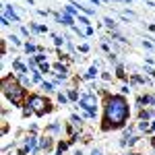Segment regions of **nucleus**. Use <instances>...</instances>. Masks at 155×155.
Returning a JSON list of instances; mask_svg holds the SVG:
<instances>
[{
    "instance_id": "obj_1",
    "label": "nucleus",
    "mask_w": 155,
    "mask_h": 155,
    "mask_svg": "<svg viewBox=\"0 0 155 155\" xmlns=\"http://www.w3.org/2000/svg\"><path fill=\"white\" fill-rule=\"evenodd\" d=\"M128 101L122 95H110L106 99V118H104V130L110 128H122L124 122L128 120Z\"/></svg>"
},
{
    "instance_id": "obj_2",
    "label": "nucleus",
    "mask_w": 155,
    "mask_h": 155,
    "mask_svg": "<svg viewBox=\"0 0 155 155\" xmlns=\"http://www.w3.org/2000/svg\"><path fill=\"white\" fill-rule=\"evenodd\" d=\"M2 91H4V95L11 99L15 106H21L25 99V87L21 83H17L12 77H4L2 79Z\"/></svg>"
},
{
    "instance_id": "obj_3",
    "label": "nucleus",
    "mask_w": 155,
    "mask_h": 155,
    "mask_svg": "<svg viewBox=\"0 0 155 155\" xmlns=\"http://www.w3.org/2000/svg\"><path fill=\"white\" fill-rule=\"evenodd\" d=\"M27 106H31L33 114H37V116H44L46 112H50V110H52V107H50V104L41 95H31V97H29V101H27Z\"/></svg>"
},
{
    "instance_id": "obj_4",
    "label": "nucleus",
    "mask_w": 155,
    "mask_h": 155,
    "mask_svg": "<svg viewBox=\"0 0 155 155\" xmlns=\"http://www.w3.org/2000/svg\"><path fill=\"white\" fill-rule=\"evenodd\" d=\"M81 106L87 110V116L89 118H93L95 116V106H97V97L93 95V93H85L83 97H81Z\"/></svg>"
},
{
    "instance_id": "obj_5",
    "label": "nucleus",
    "mask_w": 155,
    "mask_h": 155,
    "mask_svg": "<svg viewBox=\"0 0 155 155\" xmlns=\"http://www.w3.org/2000/svg\"><path fill=\"white\" fill-rule=\"evenodd\" d=\"M4 12H6V19L11 17V19L15 21V23H19V15L15 12V8H12V6H4Z\"/></svg>"
},
{
    "instance_id": "obj_6",
    "label": "nucleus",
    "mask_w": 155,
    "mask_h": 155,
    "mask_svg": "<svg viewBox=\"0 0 155 155\" xmlns=\"http://www.w3.org/2000/svg\"><path fill=\"white\" fill-rule=\"evenodd\" d=\"M12 66H15V71L19 72V74H25V72H27V66H25V64H21L19 60H15V64H12Z\"/></svg>"
},
{
    "instance_id": "obj_7",
    "label": "nucleus",
    "mask_w": 155,
    "mask_h": 155,
    "mask_svg": "<svg viewBox=\"0 0 155 155\" xmlns=\"http://www.w3.org/2000/svg\"><path fill=\"white\" fill-rule=\"evenodd\" d=\"M60 21H62L64 25H72V17H71V15H62V17H60Z\"/></svg>"
},
{
    "instance_id": "obj_8",
    "label": "nucleus",
    "mask_w": 155,
    "mask_h": 155,
    "mask_svg": "<svg viewBox=\"0 0 155 155\" xmlns=\"http://www.w3.org/2000/svg\"><path fill=\"white\" fill-rule=\"evenodd\" d=\"M95 74H97V66H91V68H89V72L85 74V79H93Z\"/></svg>"
},
{
    "instance_id": "obj_9",
    "label": "nucleus",
    "mask_w": 155,
    "mask_h": 155,
    "mask_svg": "<svg viewBox=\"0 0 155 155\" xmlns=\"http://www.w3.org/2000/svg\"><path fill=\"white\" fill-rule=\"evenodd\" d=\"M41 89H44L46 93H50V91H54V87H52V83H46V81L41 83Z\"/></svg>"
},
{
    "instance_id": "obj_10",
    "label": "nucleus",
    "mask_w": 155,
    "mask_h": 155,
    "mask_svg": "<svg viewBox=\"0 0 155 155\" xmlns=\"http://www.w3.org/2000/svg\"><path fill=\"white\" fill-rule=\"evenodd\" d=\"M41 149H50V147H52V141H50V139H41Z\"/></svg>"
},
{
    "instance_id": "obj_11",
    "label": "nucleus",
    "mask_w": 155,
    "mask_h": 155,
    "mask_svg": "<svg viewBox=\"0 0 155 155\" xmlns=\"http://www.w3.org/2000/svg\"><path fill=\"white\" fill-rule=\"evenodd\" d=\"M25 50H27V54H33V52H35V46H33V44H25Z\"/></svg>"
},
{
    "instance_id": "obj_12",
    "label": "nucleus",
    "mask_w": 155,
    "mask_h": 155,
    "mask_svg": "<svg viewBox=\"0 0 155 155\" xmlns=\"http://www.w3.org/2000/svg\"><path fill=\"white\" fill-rule=\"evenodd\" d=\"M81 122H83V120L79 118V116H72V124H74V126H81Z\"/></svg>"
},
{
    "instance_id": "obj_13",
    "label": "nucleus",
    "mask_w": 155,
    "mask_h": 155,
    "mask_svg": "<svg viewBox=\"0 0 155 155\" xmlns=\"http://www.w3.org/2000/svg\"><path fill=\"white\" fill-rule=\"evenodd\" d=\"M118 77H120V79H126V72H124L122 66H118Z\"/></svg>"
},
{
    "instance_id": "obj_14",
    "label": "nucleus",
    "mask_w": 155,
    "mask_h": 155,
    "mask_svg": "<svg viewBox=\"0 0 155 155\" xmlns=\"http://www.w3.org/2000/svg\"><path fill=\"white\" fill-rule=\"evenodd\" d=\"M149 118H151V114H149L147 110H145V112H141V120H149Z\"/></svg>"
},
{
    "instance_id": "obj_15",
    "label": "nucleus",
    "mask_w": 155,
    "mask_h": 155,
    "mask_svg": "<svg viewBox=\"0 0 155 155\" xmlns=\"http://www.w3.org/2000/svg\"><path fill=\"white\" fill-rule=\"evenodd\" d=\"M68 99H79V93L77 91H68Z\"/></svg>"
},
{
    "instance_id": "obj_16",
    "label": "nucleus",
    "mask_w": 155,
    "mask_h": 155,
    "mask_svg": "<svg viewBox=\"0 0 155 155\" xmlns=\"http://www.w3.org/2000/svg\"><path fill=\"white\" fill-rule=\"evenodd\" d=\"M8 39H11L12 44H17V46H19V44H21V39H19V37H17V35H11V37H8Z\"/></svg>"
},
{
    "instance_id": "obj_17",
    "label": "nucleus",
    "mask_w": 155,
    "mask_h": 155,
    "mask_svg": "<svg viewBox=\"0 0 155 155\" xmlns=\"http://www.w3.org/2000/svg\"><path fill=\"white\" fill-rule=\"evenodd\" d=\"M79 23H83V25L89 27V19H87V17H79Z\"/></svg>"
},
{
    "instance_id": "obj_18",
    "label": "nucleus",
    "mask_w": 155,
    "mask_h": 155,
    "mask_svg": "<svg viewBox=\"0 0 155 155\" xmlns=\"http://www.w3.org/2000/svg\"><path fill=\"white\" fill-rule=\"evenodd\" d=\"M58 101H60V104H66V101H68V97H66V95H62V93H60V95H58Z\"/></svg>"
},
{
    "instance_id": "obj_19",
    "label": "nucleus",
    "mask_w": 155,
    "mask_h": 155,
    "mask_svg": "<svg viewBox=\"0 0 155 155\" xmlns=\"http://www.w3.org/2000/svg\"><path fill=\"white\" fill-rule=\"evenodd\" d=\"M21 85H23V87H27V85H31V81H29L27 77H23V79H21Z\"/></svg>"
},
{
    "instance_id": "obj_20",
    "label": "nucleus",
    "mask_w": 155,
    "mask_h": 155,
    "mask_svg": "<svg viewBox=\"0 0 155 155\" xmlns=\"http://www.w3.org/2000/svg\"><path fill=\"white\" fill-rule=\"evenodd\" d=\"M39 71H41V72H48L50 66H48V64H39Z\"/></svg>"
},
{
    "instance_id": "obj_21",
    "label": "nucleus",
    "mask_w": 155,
    "mask_h": 155,
    "mask_svg": "<svg viewBox=\"0 0 155 155\" xmlns=\"http://www.w3.org/2000/svg\"><path fill=\"white\" fill-rule=\"evenodd\" d=\"M106 25H107V27H112V29H114V27H116V23H114V21H112V19H106Z\"/></svg>"
},
{
    "instance_id": "obj_22",
    "label": "nucleus",
    "mask_w": 155,
    "mask_h": 155,
    "mask_svg": "<svg viewBox=\"0 0 155 155\" xmlns=\"http://www.w3.org/2000/svg\"><path fill=\"white\" fill-rule=\"evenodd\" d=\"M66 12H71V15H72V12H74V4H66Z\"/></svg>"
},
{
    "instance_id": "obj_23",
    "label": "nucleus",
    "mask_w": 155,
    "mask_h": 155,
    "mask_svg": "<svg viewBox=\"0 0 155 155\" xmlns=\"http://www.w3.org/2000/svg\"><path fill=\"white\" fill-rule=\"evenodd\" d=\"M33 81H35V83H39V81H41V74H39V72H35V77H33Z\"/></svg>"
},
{
    "instance_id": "obj_24",
    "label": "nucleus",
    "mask_w": 155,
    "mask_h": 155,
    "mask_svg": "<svg viewBox=\"0 0 155 155\" xmlns=\"http://www.w3.org/2000/svg\"><path fill=\"white\" fill-rule=\"evenodd\" d=\"M91 155H101V151H99V149H93V153Z\"/></svg>"
},
{
    "instance_id": "obj_25",
    "label": "nucleus",
    "mask_w": 155,
    "mask_h": 155,
    "mask_svg": "<svg viewBox=\"0 0 155 155\" xmlns=\"http://www.w3.org/2000/svg\"><path fill=\"white\" fill-rule=\"evenodd\" d=\"M91 2H95V4H101V0H91Z\"/></svg>"
},
{
    "instance_id": "obj_26",
    "label": "nucleus",
    "mask_w": 155,
    "mask_h": 155,
    "mask_svg": "<svg viewBox=\"0 0 155 155\" xmlns=\"http://www.w3.org/2000/svg\"><path fill=\"white\" fill-rule=\"evenodd\" d=\"M151 74H153V77H155V71H151Z\"/></svg>"
},
{
    "instance_id": "obj_27",
    "label": "nucleus",
    "mask_w": 155,
    "mask_h": 155,
    "mask_svg": "<svg viewBox=\"0 0 155 155\" xmlns=\"http://www.w3.org/2000/svg\"><path fill=\"white\" fill-rule=\"evenodd\" d=\"M130 155H139V153H130Z\"/></svg>"
}]
</instances>
